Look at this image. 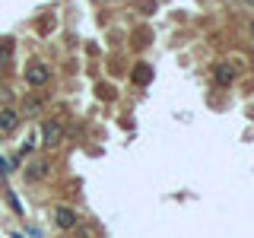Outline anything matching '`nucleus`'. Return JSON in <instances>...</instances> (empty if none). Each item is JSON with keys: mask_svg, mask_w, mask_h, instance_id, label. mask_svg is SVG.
I'll return each mask as SVG.
<instances>
[{"mask_svg": "<svg viewBox=\"0 0 254 238\" xmlns=\"http://www.w3.org/2000/svg\"><path fill=\"white\" fill-rule=\"evenodd\" d=\"M26 83L29 86H45L51 83V67H48L45 60H32L26 67Z\"/></svg>", "mask_w": 254, "mask_h": 238, "instance_id": "f257e3e1", "label": "nucleus"}, {"mask_svg": "<svg viewBox=\"0 0 254 238\" xmlns=\"http://www.w3.org/2000/svg\"><path fill=\"white\" fill-rule=\"evenodd\" d=\"M61 137H64V127H61L58 121H51V124H45V127H42V140H45V146H58Z\"/></svg>", "mask_w": 254, "mask_h": 238, "instance_id": "f03ea898", "label": "nucleus"}, {"mask_svg": "<svg viewBox=\"0 0 254 238\" xmlns=\"http://www.w3.org/2000/svg\"><path fill=\"white\" fill-rule=\"evenodd\" d=\"M54 222H58L61 229H76V213L70 210V206H58V210H54Z\"/></svg>", "mask_w": 254, "mask_h": 238, "instance_id": "7ed1b4c3", "label": "nucleus"}, {"mask_svg": "<svg viewBox=\"0 0 254 238\" xmlns=\"http://www.w3.org/2000/svg\"><path fill=\"white\" fill-rule=\"evenodd\" d=\"M48 169H51V162H32L29 169H26V178L29 181H42L45 175H48Z\"/></svg>", "mask_w": 254, "mask_h": 238, "instance_id": "20e7f679", "label": "nucleus"}, {"mask_svg": "<svg viewBox=\"0 0 254 238\" xmlns=\"http://www.w3.org/2000/svg\"><path fill=\"white\" fill-rule=\"evenodd\" d=\"M235 79V70L229 67V63H216V83L219 86H229Z\"/></svg>", "mask_w": 254, "mask_h": 238, "instance_id": "39448f33", "label": "nucleus"}, {"mask_svg": "<svg viewBox=\"0 0 254 238\" xmlns=\"http://www.w3.org/2000/svg\"><path fill=\"white\" fill-rule=\"evenodd\" d=\"M16 130V111H0V133Z\"/></svg>", "mask_w": 254, "mask_h": 238, "instance_id": "423d86ee", "label": "nucleus"}, {"mask_svg": "<svg viewBox=\"0 0 254 238\" xmlns=\"http://www.w3.org/2000/svg\"><path fill=\"white\" fill-rule=\"evenodd\" d=\"M10 51H13V42L6 38V42L0 45V63H6V60H10Z\"/></svg>", "mask_w": 254, "mask_h": 238, "instance_id": "0eeeda50", "label": "nucleus"}, {"mask_svg": "<svg viewBox=\"0 0 254 238\" xmlns=\"http://www.w3.org/2000/svg\"><path fill=\"white\" fill-rule=\"evenodd\" d=\"M38 108H42V105H38L35 99H29V102H26V115H38Z\"/></svg>", "mask_w": 254, "mask_h": 238, "instance_id": "6e6552de", "label": "nucleus"}, {"mask_svg": "<svg viewBox=\"0 0 254 238\" xmlns=\"http://www.w3.org/2000/svg\"><path fill=\"white\" fill-rule=\"evenodd\" d=\"M6 200H10V206L16 213H22V206H19V200H16V194H6Z\"/></svg>", "mask_w": 254, "mask_h": 238, "instance_id": "1a4fd4ad", "label": "nucleus"}, {"mask_svg": "<svg viewBox=\"0 0 254 238\" xmlns=\"http://www.w3.org/2000/svg\"><path fill=\"white\" fill-rule=\"evenodd\" d=\"M0 172H6V162H3V159H0Z\"/></svg>", "mask_w": 254, "mask_h": 238, "instance_id": "9d476101", "label": "nucleus"}, {"mask_svg": "<svg viewBox=\"0 0 254 238\" xmlns=\"http://www.w3.org/2000/svg\"><path fill=\"white\" fill-rule=\"evenodd\" d=\"M251 35H254V19H251Z\"/></svg>", "mask_w": 254, "mask_h": 238, "instance_id": "9b49d317", "label": "nucleus"}]
</instances>
